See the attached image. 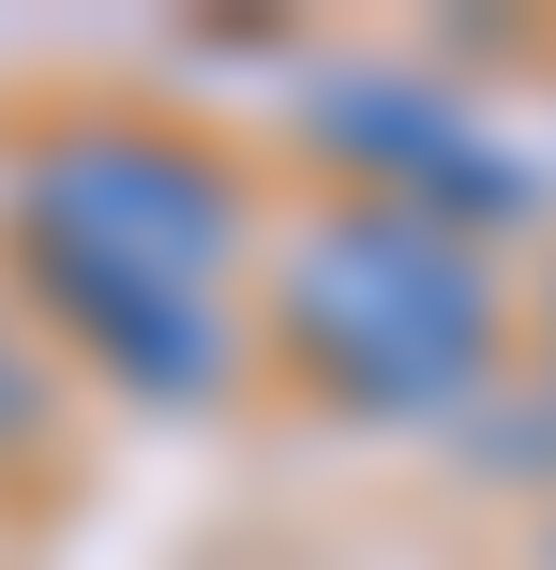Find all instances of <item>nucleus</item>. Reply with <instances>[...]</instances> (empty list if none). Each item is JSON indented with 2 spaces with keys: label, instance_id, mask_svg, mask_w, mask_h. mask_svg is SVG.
Returning <instances> with one entry per match:
<instances>
[{
  "label": "nucleus",
  "instance_id": "3",
  "mask_svg": "<svg viewBox=\"0 0 556 570\" xmlns=\"http://www.w3.org/2000/svg\"><path fill=\"white\" fill-rule=\"evenodd\" d=\"M301 150L347 166V196L421 210V226H451V240H497V226L542 210V166L467 90L407 76V60H316V76H301Z\"/></svg>",
  "mask_w": 556,
  "mask_h": 570
},
{
  "label": "nucleus",
  "instance_id": "2",
  "mask_svg": "<svg viewBox=\"0 0 556 570\" xmlns=\"http://www.w3.org/2000/svg\"><path fill=\"white\" fill-rule=\"evenodd\" d=\"M256 331L331 421H377V435L481 421L511 391V271H497V240H451V226L377 210V196H316L301 226H271Z\"/></svg>",
  "mask_w": 556,
  "mask_h": 570
},
{
  "label": "nucleus",
  "instance_id": "6",
  "mask_svg": "<svg viewBox=\"0 0 556 570\" xmlns=\"http://www.w3.org/2000/svg\"><path fill=\"white\" fill-rule=\"evenodd\" d=\"M511 345H542V375H527V391H542V405H556V271H542V285H527V301H511Z\"/></svg>",
  "mask_w": 556,
  "mask_h": 570
},
{
  "label": "nucleus",
  "instance_id": "1",
  "mask_svg": "<svg viewBox=\"0 0 556 570\" xmlns=\"http://www.w3.org/2000/svg\"><path fill=\"white\" fill-rule=\"evenodd\" d=\"M0 271L120 405H226L256 180L166 106H30L0 136Z\"/></svg>",
  "mask_w": 556,
  "mask_h": 570
},
{
  "label": "nucleus",
  "instance_id": "4",
  "mask_svg": "<svg viewBox=\"0 0 556 570\" xmlns=\"http://www.w3.org/2000/svg\"><path fill=\"white\" fill-rule=\"evenodd\" d=\"M60 451V361L0 315V465H46Z\"/></svg>",
  "mask_w": 556,
  "mask_h": 570
},
{
  "label": "nucleus",
  "instance_id": "5",
  "mask_svg": "<svg viewBox=\"0 0 556 570\" xmlns=\"http://www.w3.org/2000/svg\"><path fill=\"white\" fill-rule=\"evenodd\" d=\"M511 451H527V481H542V570H556V405L511 421Z\"/></svg>",
  "mask_w": 556,
  "mask_h": 570
}]
</instances>
